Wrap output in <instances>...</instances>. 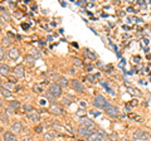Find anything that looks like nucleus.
Instances as JSON below:
<instances>
[{"label": "nucleus", "instance_id": "obj_42", "mask_svg": "<svg viewBox=\"0 0 151 141\" xmlns=\"http://www.w3.org/2000/svg\"><path fill=\"white\" fill-rule=\"evenodd\" d=\"M3 25V19H1V17H0V27Z\"/></svg>", "mask_w": 151, "mask_h": 141}, {"label": "nucleus", "instance_id": "obj_41", "mask_svg": "<svg viewBox=\"0 0 151 141\" xmlns=\"http://www.w3.org/2000/svg\"><path fill=\"white\" fill-rule=\"evenodd\" d=\"M87 69L89 70V72H91V70L93 69V67H92V65H87Z\"/></svg>", "mask_w": 151, "mask_h": 141}, {"label": "nucleus", "instance_id": "obj_4", "mask_svg": "<svg viewBox=\"0 0 151 141\" xmlns=\"http://www.w3.org/2000/svg\"><path fill=\"white\" fill-rule=\"evenodd\" d=\"M93 105L97 107V109H105L107 105V101L103 96H96L93 100Z\"/></svg>", "mask_w": 151, "mask_h": 141}, {"label": "nucleus", "instance_id": "obj_25", "mask_svg": "<svg viewBox=\"0 0 151 141\" xmlns=\"http://www.w3.org/2000/svg\"><path fill=\"white\" fill-rule=\"evenodd\" d=\"M127 90H129V92L130 93H132V95H135V93H136V95H141V92L139 91V90H136V88H132V87H129V88H127Z\"/></svg>", "mask_w": 151, "mask_h": 141}, {"label": "nucleus", "instance_id": "obj_32", "mask_svg": "<svg viewBox=\"0 0 151 141\" xmlns=\"http://www.w3.org/2000/svg\"><path fill=\"white\" fill-rule=\"evenodd\" d=\"M12 42L9 40V38H3V45H9Z\"/></svg>", "mask_w": 151, "mask_h": 141}, {"label": "nucleus", "instance_id": "obj_26", "mask_svg": "<svg viewBox=\"0 0 151 141\" xmlns=\"http://www.w3.org/2000/svg\"><path fill=\"white\" fill-rule=\"evenodd\" d=\"M4 57H5V49L3 45H0V60H3Z\"/></svg>", "mask_w": 151, "mask_h": 141}, {"label": "nucleus", "instance_id": "obj_14", "mask_svg": "<svg viewBox=\"0 0 151 141\" xmlns=\"http://www.w3.org/2000/svg\"><path fill=\"white\" fill-rule=\"evenodd\" d=\"M34 62H35V58L33 57L32 54H27L24 57V63H25V65H28V67H33V65H34Z\"/></svg>", "mask_w": 151, "mask_h": 141}, {"label": "nucleus", "instance_id": "obj_19", "mask_svg": "<svg viewBox=\"0 0 151 141\" xmlns=\"http://www.w3.org/2000/svg\"><path fill=\"white\" fill-rule=\"evenodd\" d=\"M58 84L63 88V87H67L69 83H68V79L65 78V77H59V78H58Z\"/></svg>", "mask_w": 151, "mask_h": 141}, {"label": "nucleus", "instance_id": "obj_3", "mask_svg": "<svg viewBox=\"0 0 151 141\" xmlns=\"http://www.w3.org/2000/svg\"><path fill=\"white\" fill-rule=\"evenodd\" d=\"M88 141H106L107 136L103 132H98V131H93V132L89 135V137L87 139Z\"/></svg>", "mask_w": 151, "mask_h": 141}, {"label": "nucleus", "instance_id": "obj_22", "mask_svg": "<svg viewBox=\"0 0 151 141\" xmlns=\"http://www.w3.org/2000/svg\"><path fill=\"white\" fill-rule=\"evenodd\" d=\"M0 120H1V122H4V124H9V116L6 112H0Z\"/></svg>", "mask_w": 151, "mask_h": 141}, {"label": "nucleus", "instance_id": "obj_7", "mask_svg": "<svg viewBox=\"0 0 151 141\" xmlns=\"http://www.w3.org/2000/svg\"><path fill=\"white\" fill-rule=\"evenodd\" d=\"M49 111H50L53 115H57V116H59V115H62V114H63L62 107H60V106L58 105V103H50V106H49Z\"/></svg>", "mask_w": 151, "mask_h": 141}, {"label": "nucleus", "instance_id": "obj_40", "mask_svg": "<svg viewBox=\"0 0 151 141\" xmlns=\"http://www.w3.org/2000/svg\"><path fill=\"white\" fill-rule=\"evenodd\" d=\"M47 103V100H40V105H45Z\"/></svg>", "mask_w": 151, "mask_h": 141}, {"label": "nucleus", "instance_id": "obj_1", "mask_svg": "<svg viewBox=\"0 0 151 141\" xmlns=\"http://www.w3.org/2000/svg\"><path fill=\"white\" fill-rule=\"evenodd\" d=\"M105 111H106V115L108 117H111V119H116V117H119V115H120L119 109H117L115 105H112V103H108V102H107V105L105 107Z\"/></svg>", "mask_w": 151, "mask_h": 141}, {"label": "nucleus", "instance_id": "obj_33", "mask_svg": "<svg viewBox=\"0 0 151 141\" xmlns=\"http://www.w3.org/2000/svg\"><path fill=\"white\" fill-rule=\"evenodd\" d=\"M108 137L111 139V141H117V136H116L115 134H111L110 136H108Z\"/></svg>", "mask_w": 151, "mask_h": 141}, {"label": "nucleus", "instance_id": "obj_16", "mask_svg": "<svg viewBox=\"0 0 151 141\" xmlns=\"http://www.w3.org/2000/svg\"><path fill=\"white\" fill-rule=\"evenodd\" d=\"M20 131H22V122L15 121L12 125V132H20Z\"/></svg>", "mask_w": 151, "mask_h": 141}, {"label": "nucleus", "instance_id": "obj_18", "mask_svg": "<svg viewBox=\"0 0 151 141\" xmlns=\"http://www.w3.org/2000/svg\"><path fill=\"white\" fill-rule=\"evenodd\" d=\"M57 134L54 132V131H50V132H45L44 134V140L45 141H52L53 139H55Z\"/></svg>", "mask_w": 151, "mask_h": 141}, {"label": "nucleus", "instance_id": "obj_39", "mask_svg": "<svg viewBox=\"0 0 151 141\" xmlns=\"http://www.w3.org/2000/svg\"><path fill=\"white\" fill-rule=\"evenodd\" d=\"M135 105H137V101H131V106H135Z\"/></svg>", "mask_w": 151, "mask_h": 141}, {"label": "nucleus", "instance_id": "obj_20", "mask_svg": "<svg viewBox=\"0 0 151 141\" xmlns=\"http://www.w3.org/2000/svg\"><path fill=\"white\" fill-rule=\"evenodd\" d=\"M0 10L3 12V17H1V19H3V22L5 20V22H10V15L8 14V12L5 10L4 8H0Z\"/></svg>", "mask_w": 151, "mask_h": 141}, {"label": "nucleus", "instance_id": "obj_35", "mask_svg": "<svg viewBox=\"0 0 151 141\" xmlns=\"http://www.w3.org/2000/svg\"><path fill=\"white\" fill-rule=\"evenodd\" d=\"M91 114H92L93 116H100V112H98V111H92Z\"/></svg>", "mask_w": 151, "mask_h": 141}, {"label": "nucleus", "instance_id": "obj_10", "mask_svg": "<svg viewBox=\"0 0 151 141\" xmlns=\"http://www.w3.org/2000/svg\"><path fill=\"white\" fill-rule=\"evenodd\" d=\"M3 137L5 141H18V137H17V135L12 132V131H5L3 135Z\"/></svg>", "mask_w": 151, "mask_h": 141}, {"label": "nucleus", "instance_id": "obj_37", "mask_svg": "<svg viewBox=\"0 0 151 141\" xmlns=\"http://www.w3.org/2000/svg\"><path fill=\"white\" fill-rule=\"evenodd\" d=\"M63 102H64V103H67V105H69V103H70V101L68 100V98H64V100H63Z\"/></svg>", "mask_w": 151, "mask_h": 141}, {"label": "nucleus", "instance_id": "obj_44", "mask_svg": "<svg viewBox=\"0 0 151 141\" xmlns=\"http://www.w3.org/2000/svg\"><path fill=\"white\" fill-rule=\"evenodd\" d=\"M122 141H129V140H122Z\"/></svg>", "mask_w": 151, "mask_h": 141}, {"label": "nucleus", "instance_id": "obj_17", "mask_svg": "<svg viewBox=\"0 0 151 141\" xmlns=\"http://www.w3.org/2000/svg\"><path fill=\"white\" fill-rule=\"evenodd\" d=\"M33 90H34V92H37V93L44 92V83H37V84H34Z\"/></svg>", "mask_w": 151, "mask_h": 141}, {"label": "nucleus", "instance_id": "obj_24", "mask_svg": "<svg viewBox=\"0 0 151 141\" xmlns=\"http://www.w3.org/2000/svg\"><path fill=\"white\" fill-rule=\"evenodd\" d=\"M0 92H1V95H3L4 97H12V95H13V93L9 91L8 88H3V90L0 91Z\"/></svg>", "mask_w": 151, "mask_h": 141}, {"label": "nucleus", "instance_id": "obj_34", "mask_svg": "<svg viewBox=\"0 0 151 141\" xmlns=\"http://www.w3.org/2000/svg\"><path fill=\"white\" fill-rule=\"evenodd\" d=\"M20 141H34V140H33L32 137H29V136H25V137H23Z\"/></svg>", "mask_w": 151, "mask_h": 141}, {"label": "nucleus", "instance_id": "obj_31", "mask_svg": "<svg viewBox=\"0 0 151 141\" xmlns=\"http://www.w3.org/2000/svg\"><path fill=\"white\" fill-rule=\"evenodd\" d=\"M43 132V126H37L35 127V134H42Z\"/></svg>", "mask_w": 151, "mask_h": 141}, {"label": "nucleus", "instance_id": "obj_29", "mask_svg": "<svg viewBox=\"0 0 151 141\" xmlns=\"http://www.w3.org/2000/svg\"><path fill=\"white\" fill-rule=\"evenodd\" d=\"M23 109H24V111L27 112V114H28V112H30V111H33V107L30 105H28V103H25V105L23 106Z\"/></svg>", "mask_w": 151, "mask_h": 141}, {"label": "nucleus", "instance_id": "obj_5", "mask_svg": "<svg viewBox=\"0 0 151 141\" xmlns=\"http://www.w3.org/2000/svg\"><path fill=\"white\" fill-rule=\"evenodd\" d=\"M70 86H72L73 90L76 92H78V93H83L84 91H86V88H84L83 83L77 81V79H73V81H70Z\"/></svg>", "mask_w": 151, "mask_h": 141}, {"label": "nucleus", "instance_id": "obj_23", "mask_svg": "<svg viewBox=\"0 0 151 141\" xmlns=\"http://www.w3.org/2000/svg\"><path fill=\"white\" fill-rule=\"evenodd\" d=\"M84 55H87V57H89L91 59H96V54L92 53V50H89V49H84Z\"/></svg>", "mask_w": 151, "mask_h": 141}, {"label": "nucleus", "instance_id": "obj_15", "mask_svg": "<svg viewBox=\"0 0 151 141\" xmlns=\"http://www.w3.org/2000/svg\"><path fill=\"white\" fill-rule=\"evenodd\" d=\"M139 135H140V140L141 141H151V135L146 131H141L139 130Z\"/></svg>", "mask_w": 151, "mask_h": 141}, {"label": "nucleus", "instance_id": "obj_21", "mask_svg": "<svg viewBox=\"0 0 151 141\" xmlns=\"http://www.w3.org/2000/svg\"><path fill=\"white\" fill-rule=\"evenodd\" d=\"M9 107L15 111V110H18L19 107H20V102H19V101H10V102H9Z\"/></svg>", "mask_w": 151, "mask_h": 141}, {"label": "nucleus", "instance_id": "obj_27", "mask_svg": "<svg viewBox=\"0 0 151 141\" xmlns=\"http://www.w3.org/2000/svg\"><path fill=\"white\" fill-rule=\"evenodd\" d=\"M32 52H33L32 55H33L34 58H39V57H40V52L38 50V49H32Z\"/></svg>", "mask_w": 151, "mask_h": 141}, {"label": "nucleus", "instance_id": "obj_8", "mask_svg": "<svg viewBox=\"0 0 151 141\" xmlns=\"http://www.w3.org/2000/svg\"><path fill=\"white\" fill-rule=\"evenodd\" d=\"M91 134H92L91 129L84 127V126H79V129H78V135L79 136H82V137H84V139H88Z\"/></svg>", "mask_w": 151, "mask_h": 141}, {"label": "nucleus", "instance_id": "obj_12", "mask_svg": "<svg viewBox=\"0 0 151 141\" xmlns=\"http://www.w3.org/2000/svg\"><path fill=\"white\" fill-rule=\"evenodd\" d=\"M81 126H84V127H88V129L92 130L94 127V124H93L92 120L87 119V117H82L81 119Z\"/></svg>", "mask_w": 151, "mask_h": 141}, {"label": "nucleus", "instance_id": "obj_9", "mask_svg": "<svg viewBox=\"0 0 151 141\" xmlns=\"http://www.w3.org/2000/svg\"><path fill=\"white\" fill-rule=\"evenodd\" d=\"M27 116H28V119H29L32 122H39V121H40V115H39V112H35L34 110L30 111V112H28Z\"/></svg>", "mask_w": 151, "mask_h": 141}, {"label": "nucleus", "instance_id": "obj_30", "mask_svg": "<svg viewBox=\"0 0 151 141\" xmlns=\"http://www.w3.org/2000/svg\"><path fill=\"white\" fill-rule=\"evenodd\" d=\"M86 78H87V81H89L91 83H93L94 81H96V77H94V76H92V74H88V76H87Z\"/></svg>", "mask_w": 151, "mask_h": 141}, {"label": "nucleus", "instance_id": "obj_2", "mask_svg": "<svg viewBox=\"0 0 151 141\" xmlns=\"http://www.w3.org/2000/svg\"><path fill=\"white\" fill-rule=\"evenodd\" d=\"M48 93L49 95H52L54 98H58L62 96V87L59 86L58 83H50L49 84V88H48Z\"/></svg>", "mask_w": 151, "mask_h": 141}, {"label": "nucleus", "instance_id": "obj_13", "mask_svg": "<svg viewBox=\"0 0 151 141\" xmlns=\"http://www.w3.org/2000/svg\"><path fill=\"white\" fill-rule=\"evenodd\" d=\"M10 74V67L8 64H1L0 65V76L3 77H8Z\"/></svg>", "mask_w": 151, "mask_h": 141}, {"label": "nucleus", "instance_id": "obj_36", "mask_svg": "<svg viewBox=\"0 0 151 141\" xmlns=\"http://www.w3.org/2000/svg\"><path fill=\"white\" fill-rule=\"evenodd\" d=\"M22 28H23V29H28V28H29V24H23Z\"/></svg>", "mask_w": 151, "mask_h": 141}, {"label": "nucleus", "instance_id": "obj_45", "mask_svg": "<svg viewBox=\"0 0 151 141\" xmlns=\"http://www.w3.org/2000/svg\"><path fill=\"white\" fill-rule=\"evenodd\" d=\"M106 141H111V140H108V139H107V140H106Z\"/></svg>", "mask_w": 151, "mask_h": 141}, {"label": "nucleus", "instance_id": "obj_6", "mask_svg": "<svg viewBox=\"0 0 151 141\" xmlns=\"http://www.w3.org/2000/svg\"><path fill=\"white\" fill-rule=\"evenodd\" d=\"M13 73H14V76H15V78H23L25 76L24 65H23V64H18L17 67L13 69Z\"/></svg>", "mask_w": 151, "mask_h": 141}, {"label": "nucleus", "instance_id": "obj_11", "mask_svg": "<svg viewBox=\"0 0 151 141\" xmlns=\"http://www.w3.org/2000/svg\"><path fill=\"white\" fill-rule=\"evenodd\" d=\"M8 55H9V58H10V59L17 60L19 58V55H20V52H19L18 48H12L8 52Z\"/></svg>", "mask_w": 151, "mask_h": 141}, {"label": "nucleus", "instance_id": "obj_28", "mask_svg": "<svg viewBox=\"0 0 151 141\" xmlns=\"http://www.w3.org/2000/svg\"><path fill=\"white\" fill-rule=\"evenodd\" d=\"M73 63H74V65H77V67H82V65H83L82 60L78 59V58H74V59H73Z\"/></svg>", "mask_w": 151, "mask_h": 141}, {"label": "nucleus", "instance_id": "obj_43", "mask_svg": "<svg viewBox=\"0 0 151 141\" xmlns=\"http://www.w3.org/2000/svg\"><path fill=\"white\" fill-rule=\"evenodd\" d=\"M3 90V87H1V81H0V91Z\"/></svg>", "mask_w": 151, "mask_h": 141}, {"label": "nucleus", "instance_id": "obj_46", "mask_svg": "<svg viewBox=\"0 0 151 141\" xmlns=\"http://www.w3.org/2000/svg\"><path fill=\"white\" fill-rule=\"evenodd\" d=\"M0 141H1V140H0Z\"/></svg>", "mask_w": 151, "mask_h": 141}, {"label": "nucleus", "instance_id": "obj_38", "mask_svg": "<svg viewBox=\"0 0 151 141\" xmlns=\"http://www.w3.org/2000/svg\"><path fill=\"white\" fill-rule=\"evenodd\" d=\"M47 40H48V42L53 40V37H52V35H48V37H47Z\"/></svg>", "mask_w": 151, "mask_h": 141}]
</instances>
